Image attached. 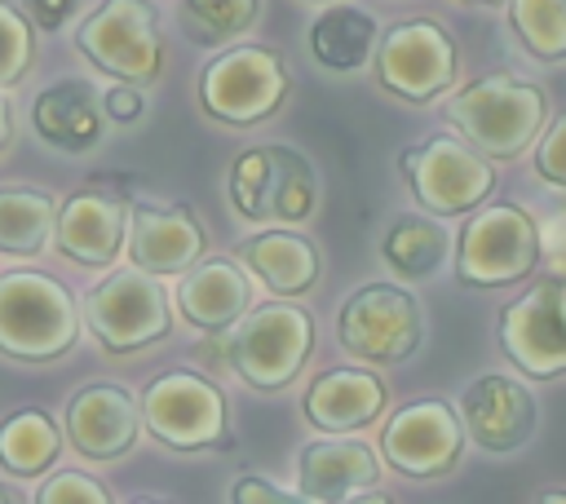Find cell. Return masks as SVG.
Listing matches in <instances>:
<instances>
[{"instance_id": "d590c367", "label": "cell", "mask_w": 566, "mask_h": 504, "mask_svg": "<svg viewBox=\"0 0 566 504\" xmlns=\"http://www.w3.org/2000/svg\"><path fill=\"white\" fill-rule=\"evenodd\" d=\"M22 13L31 18V27L57 31V27L75 13V0H22Z\"/></svg>"}, {"instance_id": "f1b7e54d", "label": "cell", "mask_w": 566, "mask_h": 504, "mask_svg": "<svg viewBox=\"0 0 566 504\" xmlns=\"http://www.w3.org/2000/svg\"><path fill=\"white\" fill-rule=\"evenodd\" d=\"M256 18V0H181V27L199 44H221L248 31Z\"/></svg>"}, {"instance_id": "8d00e7d4", "label": "cell", "mask_w": 566, "mask_h": 504, "mask_svg": "<svg viewBox=\"0 0 566 504\" xmlns=\"http://www.w3.org/2000/svg\"><path fill=\"white\" fill-rule=\"evenodd\" d=\"M13 141V106H9V93L0 88V150Z\"/></svg>"}, {"instance_id": "44dd1931", "label": "cell", "mask_w": 566, "mask_h": 504, "mask_svg": "<svg viewBox=\"0 0 566 504\" xmlns=\"http://www.w3.org/2000/svg\"><path fill=\"white\" fill-rule=\"evenodd\" d=\"M301 500L340 504L376 482V455L358 438H318L301 451Z\"/></svg>"}, {"instance_id": "e575fe53", "label": "cell", "mask_w": 566, "mask_h": 504, "mask_svg": "<svg viewBox=\"0 0 566 504\" xmlns=\"http://www.w3.org/2000/svg\"><path fill=\"white\" fill-rule=\"evenodd\" d=\"M230 500H234V504H287L292 495H287V491H279V486H270V477L243 473V477H234Z\"/></svg>"}, {"instance_id": "603a6c76", "label": "cell", "mask_w": 566, "mask_h": 504, "mask_svg": "<svg viewBox=\"0 0 566 504\" xmlns=\"http://www.w3.org/2000/svg\"><path fill=\"white\" fill-rule=\"evenodd\" d=\"M239 256L261 274L265 287L283 292V296H296L305 292L314 279H318V252L310 239L292 234V230H265V234H252Z\"/></svg>"}, {"instance_id": "9a60e30c", "label": "cell", "mask_w": 566, "mask_h": 504, "mask_svg": "<svg viewBox=\"0 0 566 504\" xmlns=\"http://www.w3.org/2000/svg\"><path fill=\"white\" fill-rule=\"evenodd\" d=\"M385 460L407 473V477H438L460 460L464 433L455 411L442 398H416L402 411H394V420L380 433Z\"/></svg>"}, {"instance_id": "9c48e42d", "label": "cell", "mask_w": 566, "mask_h": 504, "mask_svg": "<svg viewBox=\"0 0 566 504\" xmlns=\"http://www.w3.org/2000/svg\"><path fill=\"white\" fill-rule=\"evenodd\" d=\"M340 345L358 358L371 363H402L416 354L424 336V318L411 292L389 287V283H367L354 296H345L340 318H336Z\"/></svg>"}, {"instance_id": "6da1fadb", "label": "cell", "mask_w": 566, "mask_h": 504, "mask_svg": "<svg viewBox=\"0 0 566 504\" xmlns=\"http://www.w3.org/2000/svg\"><path fill=\"white\" fill-rule=\"evenodd\" d=\"M80 301L44 270L0 274V354L13 363H53L80 340Z\"/></svg>"}, {"instance_id": "cb8c5ba5", "label": "cell", "mask_w": 566, "mask_h": 504, "mask_svg": "<svg viewBox=\"0 0 566 504\" xmlns=\"http://www.w3.org/2000/svg\"><path fill=\"white\" fill-rule=\"evenodd\" d=\"M57 199L40 186L4 181L0 186V252L9 256H40L53 243Z\"/></svg>"}, {"instance_id": "74e56055", "label": "cell", "mask_w": 566, "mask_h": 504, "mask_svg": "<svg viewBox=\"0 0 566 504\" xmlns=\"http://www.w3.org/2000/svg\"><path fill=\"white\" fill-rule=\"evenodd\" d=\"M0 504H22V491H18V486H4V482H0Z\"/></svg>"}, {"instance_id": "4316f807", "label": "cell", "mask_w": 566, "mask_h": 504, "mask_svg": "<svg viewBox=\"0 0 566 504\" xmlns=\"http://www.w3.org/2000/svg\"><path fill=\"white\" fill-rule=\"evenodd\" d=\"M385 261L411 279H424L442 265L447 256V230L438 221H424V217H398L389 230H385V243H380Z\"/></svg>"}, {"instance_id": "7402d4cb", "label": "cell", "mask_w": 566, "mask_h": 504, "mask_svg": "<svg viewBox=\"0 0 566 504\" xmlns=\"http://www.w3.org/2000/svg\"><path fill=\"white\" fill-rule=\"evenodd\" d=\"M385 402V389L371 371L363 367H336L327 376H318L305 393V416L310 424L327 429V433H345V429H358L367 420H376Z\"/></svg>"}, {"instance_id": "d6a6232c", "label": "cell", "mask_w": 566, "mask_h": 504, "mask_svg": "<svg viewBox=\"0 0 566 504\" xmlns=\"http://www.w3.org/2000/svg\"><path fill=\"white\" fill-rule=\"evenodd\" d=\"M97 102H102V115L115 119V124H133V119H142V111H146L142 88L128 84V80H115L106 93H97Z\"/></svg>"}, {"instance_id": "7c38bea8", "label": "cell", "mask_w": 566, "mask_h": 504, "mask_svg": "<svg viewBox=\"0 0 566 504\" xmlns=\"http://www.w3.org/2000/svg\"><path fill=\"white\" fill-rule=\"evenodd\" d=\"M500 340L504 354L548 380L566 371V279H544L531 292H522L504 314H500Z\"/></svg>"}, {"instance_id": "484cf974", "label": "cell", "mask_w": 566, "mask_h": 504, "mask_svg": "<svg viewBox=\"0 0 566 504\" xmlns=\"http://www.w3.org/2000/svg\"><path fill=\"white\" fill-rule=\"evenodd\" d=\"M376 44V18L358 4H332L310 27V53L327 71H358L371 57Z\"/></svg>"}, {"instance_id": "e0dca14e", "label": "cell", "mask_w": 566, "mask_h": 504, "mask_svg": "<svg viewBox=\"0 0 566 504\" xmlns=\"http://www.w3.org/2000/svg\"><path fill=\"white\" fill-rule=\"evenodd\" d=\"M62 433L84 460H119L142 433L137 398L124 385H84L62 411Z\"/></svg>"}, {"instance_id": "d6986e66", "label": "cell", "mask_w": 566, "mask_h": 504, "mask_svg": "<svg viewBox=\"0 0 566 504\" xmlns=\"http://www.w3.org/2000/svg\"><path fill=\"white\" fill-rule=\"evenodd\" d=\"M31 128L40 141L66 150V155H84L102 141V102L97 88L88 80H53L35 93L31 102Z\"/></svg>"}, {"instance_id": "30bf717a", "label": "cell", "mask_w": 566, "mask_h": 504, "mask_svg": "<svg viewBox=\"0 0 566 504\" xmlns=\"http://www.w3.org/2000/svg\"><path fill=\"white\" fill-rule=\"evenodd\" d=\"M535 261H539L535 221L513 203H491L464 225L455 274L473 287H500V283L522 279Z\"/></svg>"}, {"instance_id": "ba28073f", "label": "cell", "mask_w": 566, "mask_h": 504, "mask_svg": "<svg viewBox=\"0 0 566 504\" xmlns=\"http://www.w3.org/2000/svg\"><path fill=\"white\" fill-rule=\"evenodd\" d=\"M287 97V71L279 53L261 44H239L212 57L199 75V102L221 124H256Z\"/></svg>"}, {"instance_id": "5bb4252c", "label": "cell", "mask_w": 566, "mask_h": 504, "mask_svg": "<svg viewBox=\"0 0 566 504\" xmlns=\"http://www.w3.org/2000/svg\"><path fill=\"white\" fill-rule=\"evenodd\" d=\"M128 230V199L119 190H106L102 181L80 186L75 195L57 199L53 217V248L88 270H102L119 256Z\"/></svg>"}, {"instance_id": "4fadbf2b", "label": "cell", "mask_w": 566, "mask_h": 504, "mask_svg": "<svg viewBox=\"0 0 566 504\" xmlns=\"http://www.w3.org/2000/svg\"><path fill=\"white\" fill-rule=\"evenodd\" d=\"M376 75L389 93L407 97V102H429L438 93L451 88L455 80V49L447 40V31L429 18H411L402 27H394L380 40V57H376Z\"/></svg>"}, {"instance_id": "83f0119b", "label": "cell", "mask_w": 566, "mask_h": 504, "mask_svg": "<svg viewBox=\"0 0 566 504\" xmlns=\"http://www.w3.org/2000/svg\"><path fill=\"white\" fill-rule=\"evenodd\" d=\"M509 18L539 62L566 57V0H509Z\"/></svg>"}, {"instance_id": "f35d334b", "label": "cell", "mask_w": 566, "mask_h": 504, "mask_svg": "<svg viewBox=\"0 0 566 504\" xmlns=\"http://www.w3.org/2000/svg\"><path fill=\"white\" fill-rule=\"evenodd\" d=\"M478 4H495V0H478Z\"/></svg>"}, {"instance_id": "7a4b0ae2", "label": "cell", "mask_w": 566, "mask_h": 504, "mask_svg": "<svg viewBox=\"0 0 566 504\" xmlns=\"http://www.w3.org/2000/svg\"><path fill=\"white\" fill-rule=\"evenodd\" d=\"M447 119L486 159H513L544 124V93L517 75H482L451 93Z\"/></svg>"}, {"instance_id": "4dcf8cb0", "label": "cell", "mask_w": 566, "mask_h": 504, "mask_svg": "<svg viewBox=\"0 0 566 504\" xmlns=\"http://www.w3.org/2000/svg\"><path fill=\"white\" fill-rule=\"evenodd\" d=\"M106 500H111V491L80 469H57L35 491V504H106Z\"/></svg>"}, {"instance_id": "8fae6325", "label": "cell", "mask_w": 566, "mask_h": 504, "mask_svg": "<svg viewBox=\"0 0 566 504\" xmlns=\"http://www.w3.org/2000/svg\"><path fill=\"white\" fill-rule=\"evenodd\" d=\"M402 172H407L416 199L442 217L478 208L486 199V190L495 186V168L464 137H429V141L402 150Z\"/></svg>"}, {"instance_id": "d4e9b609", "label": "cell", "mask_w": 566, "mask_h": 504, "mask_svg": "<svg viewBox=\"0 0 566 504\" xmlns=\"http://www.w3.org/2000/svg\"><path fill=\"white\" fill-rule=\"evenodd\" d=\"M62 451V429L53 424L49 411L22 407L0 420V469L9 477H40L53 469Z\"/></svg>"}, {"instance_id": "5b68a950", "label": "cell", "mask_w": 566, "mask_h": 504, "mask_svg": "<svg viewBox=\"0 0 566 504\" xmlns=\"http://www.w3.org/2000/svg\"><path fill=\"white\" fill-rule=\"evenodd\" d=\"M75 49L111 80L150 84L164 66V35L150 0H102L80 27Z\"/></svg>"}, {"instance_id": "8992f818", "label": "cell", "mask_w": 566, "mask_h": 504, "mask_svg": "<svg viewBox=\"0 0 566 504\" xmlns=\"http://www.w3.org/2000/svg\"><path fill=\"white\" fill-rule=\"evenodd\" d=\"M230 199L248 221H305L318 203V177L292 146H252L230 168Z\"/></svg>"}, {"instance_id": "2e32d148", "label": "cell", "mask_w": 566, "mask_h": 504, "mask_svg": "<svg viewBox=\"0 0 566 504\" xmlns=\"http://www.w3.org/2000/svg\"><path fill=\"white\" fill-rule=\"evenodd\" d=\"M128 261L146 274H181L203 256V225L181 203L128 199V230H124Z\"/></svg>"}, {"instance_id": "f546056e", "label": "cell", "mask_w": 566, "mask_h": 504, "mask_svg": "<svg viewBox=\"0 0 566 504\" xmlns=\"http://www.w3.org/2000/svg\"><path fill=\"white\" fill-rule=\"evenodd\" d=\"M31 66H35V27L18 4L0 0V88L27 80Z\"/></svg>"}, {"instance_id": "ac0fdd59", "label": "cell", "mask_w": 566, "mask_h": 504, "mask_svg": "<svg viewBox=\"0 0 566 504\" xmlns=\"http://www.w3.org/2000/svg\"><path fill=\"white\" fill-rule=\"evenodd\" d=\"M460 416H464V429L469 438L482 447V451H517L531 433H535V420H539V407L531 398L526 385L509 380V376H478L464 398H460Z\"/></svg>"}, {"instance_id": "52a82bcc", "label": "cell", "mask_w": 566, "mask_h": 504, "mask_svg": "<svg viewBox=\"0 0 566 504\" xmlns=\"http://www.w3.org/2000/svg\"><path fill=\"white\" fill-rule=\"evenodd\" d=\"M310 354V318L296 305H256L230 323L226 363L256 389L287 385Z\"/></svg>"}, {"instance_id": "ffe728a7", "label": "cell", "mask_w": 566, "mask_h": 504, "mask_svg": "<svg viewBox=\"0 0 566 504\" xmlns=\"http://www.w3.org/2000/svg\"><path fill=\"white\" fill-rule=\"evenodd\" d=\"M252 305V279L230 256H208L181 270L177 309L199 332H226Z\"/></svg>"}, {"instance_id": "277c9868", "label": "cell", "mask_w": 566, "mask_h": 504, "mask_svg": "<svg viewBox=\"0 0 566 504\" xmlns=\"http://www.w3.org/2000/svg\"><path fill=\"white\" fill-rule=\"evenodd\" d=\"M142 424L150 429L155 442L172 447V451H226L230 442V424H226V398L221 389L186 367H172L164 376H155L137 402Z\"/></svg>"}, {"instance_id": "1f68e13d", "label": "cell", "mask_w": 566, "mask_h": 504, "mask_svg": "<svg viewBox=\"0 0 566 504\" xmlns=\"http://www.w3.org/2000/svg\"><path fill=\"white\" fill-rule=\"evenodd\" d=\"M535 172H539L544 181L566 186V115L544 133V141H539V150H535Z\"/></svg>"}, {"instance_id": "3957f363", "label": "cell", "mask_w": 566, "mask_h": 504, "mask_svg": "<svg viewBox=\"0 0 566 504\" xmlns=\"http://www.w3.org/2000/svg\"><path fill=\"white\" fill-rule=\"evenodd\" d=\"M80 318L88 323L97 345L111 354L146 349L172 327V309H168V292L159 274H146L137 265L115 270L102 283H93L80 301Z\"/></svg>"}, {"instance_id": "836d02e7", "label": "cell", "mask_w": 566, "mask_h": 504, "mask_svg": "<svg viewBox=\"0 0 566 504\" xmlns=\"http://www.w3.org/2000/svg\"><path fill=\"white\" fill-rule=\"evenodd\" d=\"M539 256L557 279H566V212H553L539 230Z\"/></svg>"}]
</instances>
